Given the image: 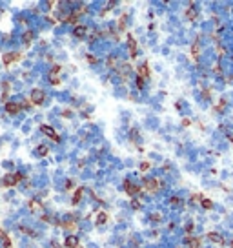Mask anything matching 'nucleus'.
<instances>
[{
	"instance_id": "nucleus-29",
	"label": "nucleus",
	"mask_w": 233,
	"mask_h": 248,
	"mask_svg": "<svg viewBox=\"0 0 233 248\" xmlns=\"http://www.w3.org/2000/svg\"><path fill=\"white\" fill-rule=\"evenodd\" d=\"M71 115H73V113H71V109H64V111H62V117H66V119H67V117H71Z\"/></svg>"
},
{
	"instance_id": "nucleus-10",
	"label": "nucleus",
	"mask_w": 233,
	"mask_h": 248,
	"mask_svg": "<svg viewBox=\"0 0 233 248\" xmlns=\"http://www.w3.org/2000/svg\"><path fill=\"white\" fill-rule=\"evenodd\" d=\"M84 192H86V188H84V186H78V188L75 190V193H73V199H71V202H73V205H78V202L82 201V195H84Z\"/></svg>"
},
{
	"instance_id": "nucleus-21",
	"label": "nucleus",
	"mask_w": 233,
	"mask_h": 248,
	"mask_svg": "<svg viewBox=\"0 0 233 248\" xmlns=\"http://www.w3.org/2000/svg\"><path fill=\"white\" fill-rule=\"evenodd\" d=\"M116 62H119V60H116L113 55H111V57H108V66H109V67H113V70H115V67H116Z\"/></svg>"
},
{
	"instance_id": "nucleus-33",
	"label": "nucleus",
	"mask_w": 233,
	"mask_h": 248,
	"mask_svg": "<svg viewBox=\"0 0 233 248\" xmlns=\"http://www.w3.org/2000/svg\"><path fill=\"white\" fill-rule=\"evenodd\" d=\"M151 219H153V221H158V219H160V215H158V214H153V215H151Z\"/></svg>"
},
{
	"instance_id": "nucleus-23",
	"label": "nucleus",
	"mask_w": 233,
	"mask_h": 248,
	"mask_svg": "<svg viewBox=\"0 0 233 248\" xmlns=\"http://www.w3.org/2000/svg\"><path fill=\"white\" fill-rule=\"evenodd\" d=\"M126 20H128V16H126V15H122V16H120V20H119V28H120V29H124V28H126Z\"/></svg>"
},
{
	"instance_id": "nucleus-26",
	"label": "nucleus",
	"mask_w": 233,
	"mask_h": 248,
	"mask_svg": "<svg viewBox=\"0 0 233 248\" xmlns=\"http://www.w3.org/2000/svg\"><path fill=\"white\" fill-rule=\"evenodd\" d=\"M73 186H75V183L71 181V179H67V181H66V186H64V188H66V190H73Z\"/></svg>"
},
{
	"instance_id": "nucleus-12",
	"label": "nucleus",
	"mask_w": 233,
	"mask_h": 248,
	"mask_svg": "<svg viewBox=\"0 0 233 248\" xmlns=\"http://www.w3.org/2000/svg\"><path fill=\"white\" fill-rule=\"evenodd\" d=\"M48 153H49V148L46 146V144H38V146L35 148V155H37V157H46Z\"/></svg>"
},
{
	"instance_id": "nucleus-3",
	"label": "nucleus",
	"mask_w": 233,
	"mask_h": 248,
	"mask_svg": "<svg viewBox=\"0 0 233 248\" xmlns=\"http://www.w3.org/2000/svg\"><path fill=\"white\" fill-rule=\"evenodd\" d=\"M60 70L62 67L58 66V64H55V66H51V70H49V73H48V80H49V84L51 86H57V84H60Z\"/></svg>"
},
{
	"instance_id": "nucleus-7",
	"label": "nucleus",
	"mask_w": 233,
	"mask_h": 248,
	"mask_svg": "<svg viewBox=\"0 0 233 248\" xmlns=\"http://www.w3.org/2000/svg\"><path fill=\"white\" fill-rule=\"evenodd\" d=\"M6 111L9 115H16L22 111V104L20 102H6Z\"/></svg>"
},
{
	"instance_id": "nucleus-28",
	"label": "nucleus",
	"mask_w": 233,
	"mask_h": 248,
	"mask_svg": "<svg viewBox=\"0 0 233 248\" xmlns=\"http://www.w3.org/2000/svg\"><path fill=\"white\" fill-rule=\"evenodd\" d=\"M115 6H116V2H108V6L104 7V11H102V13H106V11H109V9H111V7H115Z\"/></svg>"
},
{
	"instance_id": "nucleus-13",
	"label": "nucleus",
	"mask_w": 233,
	"mask_h": 248,
	"mask_svg": "<svg viewBox=\"0 0 233 248\" xmlns=\"http://www.w3.org/2000/svg\"><path fill=\"white\" fill-rule=\"evenodd\" d=\"M138 77H142V79L149 77V66H148V62H144L140 67H138Z\"/></svg>"
},
{
	"instance_id": "nucleus-32",
	"label": "nucleus",
	"mask_w": 233,
	"mask_h": 248,
	"mask_svg": "<svg viewBox=\"0 0 233 248\" xmlns=\"http://www.w3.org/2000/svg\"><path fill=\"white\" fill-rule=\"evenodd\" d=\"M202 205H204V208H211V202L209 201H202Z\"/></svg>"
},
{
	"instance_id": "nucleus-8",
	"label": "nucleus",
	"mask_w": 233,
	"mask_h": 248,
	"mask_svg": "<svg viewBox=\"0 0 233 248\" xmlns=\"http://www.w3.org/2000/svg\"><path fill=\"white\" fill-rule=\"evenodd\" d=\"M86 35H87V26L78 24V26L73 28V37H75V38H84Z\"/></svg>"
},
{
	"instance_id": "nucleus-14",
	"label": "nucleus",
	"mask_w": 233,
	"mask_h": 248,
	"mask_svg": "<svg viewBox=\"0 0 233 248\" xmlns=\"http://www.w3.org/2000/svg\"><path fill=\"white\" fill-rule=\"evenodd\" d=\"M60 226H62L64 230H75V228H77V221H71V219L62 221V223H60Z\"/></svg>"
},
{
	"instance_id": "nucleus-19",
	"label": "nucleus",
	"mask_w": 233,
	"mask_h": 248,
	"mask_svg": "<svg viewBox=\"0 0 233 248\" xmlns=\"http://www.w3.org/2000/svg\"><path fill=\"white\" fill-rule=\"evenodd\" d=\"M2 88H4V93H2V97H0V99H2V100H6V99H7V95H9V82L6 80V82L2 84Z\"/></svg>"
},
{
	"instance_id": "nucleus-15",
	"label": "nucleus",
	"mask_w": 233,
	"mask_h": 248,
	"mask_svg": "<svg viewBox=\"0 0 233 248\" xmlns=\"http://www.w3.org/2000/svg\"><path fill=\"white\" fill-rule=\"evenodd\" d=\"M128 49H129V55H131V57H137V42H135V38H131V37H129V40H128Z\"/></svg>"
},
{
	"instance_id": "nucleus-22",
	"label": "nucleus",
	"mask_w": 233,
	"mask_h": 248,
	"mask_svg": "<svg viewBox=\"0 0 233 248\" xmlns=\"http://www.w3.org/2000/svg\"><path fill=\"white\" fill-rule=\"evenodd\" d=\"M208 237H209V239H211V241H217V243H219V244H220V243H222V237H220V235H219V234H209V235H208Z\"/></svg>"
},
{
	"instance_id": "nucleus-2",
	"label": "nucleus",
	"mask_w": 233,
	"mask_h": 248,
	"mask_svg": "<svg viewBox=\"0 0 233 248\" xmlns=\"http://www.w3.org/2000/svg\"><path fill=\"white\" fill-rule=\"evenodd\" d=\"M46 97H48V95H46V91H44V89H40V88H35L33 91L29 93V100H31L35 106H42L44 100H46Z\"/></svg>"
},
{
	"instance_id": "nucleus-4",
	"label": "nucleus",
	"mask_w": 233,
	"mask_h": 248,
	"mask_svg": "<svg viewBox=\"0 0 233 248\" xmlns=\"http://www.w3.org/2000/svg\"><path fill=\"white\" fill-rule=\"evenodd\" d=\"M20 58H22V55L16 53V51H7V53L2 55V62H4V66H11L13 62H18Z\"/></svg>"
},
{
	"instance_id": "nucleus-27",
	"label": "nucleus",
	"mask_w": 233,
	"mask_h": 248,
	"mask_svg": "<svg viewBox=\"0 0 233 248\" xmlns=\"http://www.w3.org/2000/svg\"><path fill=\"white\" fill-rule=\"evenodd\" d=\"M131 206H133L135 210H138V208H140V202H138L137 199H131Z\"/></svg>"
},
{
	"instance_id": "nucleus-24",
	"label": "nucleus",
	"mask_w": 233,
	"mask_h": 248,
	"mask_svg": "<svg viewBox=\"0 0 233 248\" xmlns=\"http://www.w3.org/2000/svg\"><path fill=\"white\" fill-rule=\"evenodd\" d=\"M144 80H146V79L137 77V88H138V89H142V88H144Z\"/></svg>"
},
{
	"instance_id": "nucleus-18",
	"label": "nucleus",
	"mask_w": 233,
	"mask_h": 248,
	"mask_svg": "<svg viewBox=\"0 0 233 248\" xmlns=\"http://www.w3.org/2000/svg\"><path fill=\"white\" fill-rule=\"evenodd\" d=\"M0 239L4 241V246H6V248H11V239L6 235V232H4V230H0Z\"/></svg>"
},
{
	"instance_id": "nucleus-5",
	"label": "nucleus",
	"mask_w": 233,
	"mask_h": 248,
	"mask_svg": "<svg viewBox=\"0 0 233 248\" xmlns=\"http://www.w3.org/2000/svg\"><path fill=\"white\" fill-rule=\"evenodd\" d=\"M124 192L133 199L138 192H140V186H138V184H135V183H131L129 181V179H126V181H124Z\"/></svg>"
},
{
	"instance_id": "nucleus-11",
	"label": "nucleus",
	"mask_w": 233,
	"mask_h": 248,
	"mask_svg": "<svg viewBox=\"0 0 233 248\" xmlns=\"http://www.w3.org/2000/svg\"><path fill=\"white\" fill-rule=\"evenodd\" d=\"M64 244L67 248H78V237L77 235H67L66 241H64Z\"/></svg>"
},
{
	"instance_id": "nucleus-31",
	"label": "nucleus",
	"mask_w": 233,
	"mask_h": 248,
	"mask_svg": "<svg viewBox=\"0 0 233 248\" xmlns=\"http://www.w3.org/2000/svg\"><path fill=\"white\" fill-rule=\"evenodd\" d=\"M140 170H142V172L149 170V163H142V164H140Z\"/></svg>"
},
{
	"instance_id": "nucleus-6",
	"label": "nucleus",
	"mask_w": 233,
	"mask_h": 248,
	"mask_svg": "<svg viewBox=\"0 0 233 248\" xmlns=\"http://www.w3.org/2000/svg\"><path fill=\"white\" fill-rule=\"evenodd\" d=\"M40 131H42L44 135H48V137H49L51 141H55V142H60V137L57 135V131H55V128H53V126L42 124V126H40Z\"/></svg>"
},
{
	"instance_id": "nucleus-25",
	"label": "nucleus",
	"mask_w": 233,
	"mask_h": 248,
	"mask_svg": "<svg viewBox=\"0 0 233 248\" xmlns=\"http://www.w3.org/2000/svg\"><path fill=\"white\" fill-rule=\"evenodd\" d=\"M86 60H87V62H91V64H99V58H95L93 55H86Z\"/></svg>"
},
{
	"instance_id": "nucleus-9",
	"label": "nucleus",
	"mask_w": 233,
	"mask_h": 248,
	"mask_svg": "<svg viewBox=\"0 0 233 248\" xmlns=\"http://www.w3.org/2000/svg\"><path fill=\"white\" fill-rule=\"evenodd\" d=\"M29 210H31L33 214H40V212L44 210V205L40 202V199H31V201H29Z\"/></svg>"
},
{
	"instance_id": "nucleus-30",
	"label": "nucleus",
	"mask_w": 233,
	"mask_h": 248,
	"mask_svg": "<svg viewBox=\"0 0 233 248\" xmlns=\"http://www.w3.org/2000/svg\"><path fill=\"white\" fill-rule=\"evenodd\" d=\"M31 106H33L31 100H24V102H22V108H31Z\"/></svg>"
},
{
	"instance_id": "nucleus-1",
	"label": "nucleus",
	"mask_w": 233,
	"mask_h": 248,
	"mask_svg": "<svg viewBox=\"0 0 233 248\" xmlns=\"http://www.w3.org/2000/svg\"><path fill=\"white\" fill-rule=\"evenodd\" d=\"M24 179V175H22L20 172H11V173H6L4 179H2V184L6 188H13L16 184H20V181Z\"/></svg>"
},
{
	"instance_id": "nucleus-20",
	"label": "nucleus",
	"mask_w": 233,
	"mask_h": 248,
	"mask_svg": "<svg viewBox=\"0 0 233 248\" xmlns=\"http://www.w3.org/2000/svg\"><path fill=\"white\" fill-rule=\"evenodd\" d=\"M20 232L26 234V235H31V237H37V232H35V230H29V228H26V226H20Z\"/></svg>"
},
{
	"instance_id": "nucleus-17",
	"label": "nucleus",
	"mask_w": 233,
	"mask_h": 248,
	"mask_svg": "<svg viewBox=\"0 0 233 248\" xmlns=\"http://www.w3.org/2000/svg\"><path fill=\"white\" fill-rule=\"evenodd\" d=\"M33 37H35V33L29 29V31H26L24 35H22V42H24V44H29V42L33 40Z\"/></svg>"
},
{
	"instance_id": "nucleus-34",
	"label": "nucleus",
	"mask_w": 233,
	"mask_h": 248,
	"mask_svg": "<svg viewBox=\"0 0 233 248\" xmlns=\"http://www.w3.org/2000/svg\"><path fill=\"white\" fill-rule=\"evenodd\" d=\"M171 205H178V197H173V199H171Z\"/></svg>"
},
{
	"instance_id": "nucleus-16",
	"label": "nucleus",
	"mask_w": 233,
	"mask_h": 248,
	"mask_svg": "<svg viewBox=\"0 0 233 248\" xmlns=\"http://www.w3.org/2000/svg\"><path fill=\"white\" fill-rule=\"evenodd\" d=\"M108 221V214L106 212H99V215H97V221H95V224L97 226H100V224H104Z\"/></svg>"
}]
</instances>
